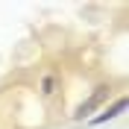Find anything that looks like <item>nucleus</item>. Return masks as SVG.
<instances>
[{
	"instance_id": "f257e3e1",
	"label": "nucleus",
	"mask_w": 129,
	"mask_h": 129,
	"mask_svg": "<svg viewBox=\"0 0 129 129\" xmlns=\"http://www.w3.org/2000/svg\"><path fill=\"white\" fill-rule=\"evenodd\" d=\"M106 94H109V88H100V91H94V94H91V100H85V103H82L79 109H76V117H85V114H91V109H94V106L100 103V100H103Z\"/></svg>"
},
{
	"instance_id": "f03ea898",
	"label": "nucleus",
	"mask_w": 129,
	"mask_h": 129,
	"mask_svg": "<svg viewBox=\"0 0 129 129\" xmlns=\"http://www.w3.org/2000/svg\"><path fill=\"white\" fill-rule=\"evenodd\" d=\"M123 109H126V100H117V103H114V106H112V109H109L106 114L94 117V123H103V120H109V117H114V114H117V112H123Z\"/></svg>"
}]
</instances>
